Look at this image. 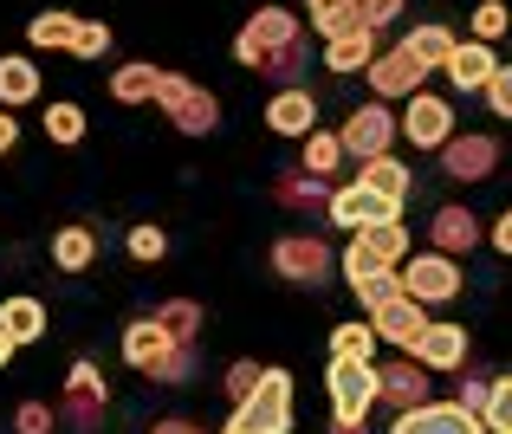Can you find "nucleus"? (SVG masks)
Wrapping results in <instances>:
<instances>
[{"label": "nucleus", "mask_w": 512, "mask_h": 434, "mask_svg": "<svg viewBox=\"0 0 512 434\" xmlns=\"http://www.w3.org/2000/svg\"><path fill=\"white\" fill-rule=\"evenodd\" d=\"M402 46H409L415 59L428 65V72H441V65L454 59V46H461V39H454V26H441V20H422V26H409V33H402Z\"/></svg>", "instance_id": "obj_27"}, {"label": "nucleus", "mask_w": 512, "mask_h": 434, "mask_svg": "<svg viewBox=\"0 0 512 434\" xmlns=\"http://www.w3.org/2000/svg\"><path fill=\"white\" fill-rule=\"evenodd\" d=\"M156 111H163L182 137H214V130H221V98H214L208 85H195L188 72H156Z\"/></svg>", "instance_id": "obj_3"}, {"label": "nucleus", "mask_w": 512, "mask_h": 434, "mask_svg": "<svg viewBox=\"0 0 512 434\" xmlns=\"http://www.w3.org/2000/svg\"><path fill=\"white\" fill-rule=\"evenodd\" d=\"M104 415H111V383L91 357L65 363V389H59V422H72L78 434H98Z\"/></svg>", "instance_id": "obj_6"}, {"label": "nucleus", "mask_w": 512, "mask_h": 434, "mask_svg": "<svg viewBox=\"0 0 512 434\" xmlns=\"http://www.w3.org/2000/svg\"><path fill=\"white\" fill-rule=\"evenodd\" d=\"M266 383V363H253V357H234L227 363V376H221V396H227V409H240V402H253V389Z\"/></svg>", "instance_id": "obj_35"}, {"label": "nucleus", "mask_w": 512, "mask_h": 434, "mask_svg": "<svg viewBox=\"0 0 512 434\" xmlns=\"http://www.w3.org/2000/svg\"><path fill=\"white\" fill-rule=\"evenodd\" d=\"M389 434H487L480 428V415H467L461 402H422V409H402L389 415Z\"/></svg>", "instance_id": "obj_18"}, {"label": "nucleus", "mask_w": 512, "mask_h": 434, "mask_svg": "<svg viewBox=\"0 0 512 434\" xmlns=\"http://www.w3.org/2000/svg\"><path fill=\"white\" fill-rule=\"evenodd\" d=\"M39 98H46V78H39L33 52H0V111H26Z\"/></svg>", "instance_id": "obj_22"}, {"label": "nucleus", "mask_w": 512, "mask_h": 434, "mask_svg": "<svg viewBox=\"0 0 512 434\" xmlns=\"http://www.w3.org/2000/svg\"><path fill=\"white\" fill-rule=\"evenodd\" d=\"M117 350H124V363L143 376V383H156V389H182V383H195V370H201V344H175L150 311L124 324Z\"/></svg>", "instance_id": "obj_1"}, {"label": "nucleus", "mask_w": 512, "mask_h": 434, "mask_svg": "<svg viewBox=\"0 0 512 434\" xmlns=\"http://www.w3.org/2000/svg\"><path fill=\"white\" fill-rule=\"evenodd\" d=\"M59 428V402H20V409H13V434H52Z\"/></svg>", "instance_id": "obj_41"}, {"label": "nucleus", "mask_w": 512, "mask_h": 434, "mask_svg": "<svg viewBox=\"0 0 512 434\" xmlns=\"http://www.w3.org/2000/svg\"><path fill=\"white\" fill-rule=\"evenodd\" d=\"M480 240H487V227H480V214L467 208V201H441V208L428 214V247L448 253V260H467Z\"/></svg>", "instance_id": "obj_14"}, {"label": "nucleus", "mask_w": 512, "mask_h": 434, "mask_svg": "<svg viewBox=\"0 0 512 434\" xmlns=\"http://www.w3.org/2000/svg\"><path fill=\"white\" fill-rule=\"evenodd\" d=\"M480 98H487V111L500 117V124H512V59L500 65V72H493V85L480 91Z\"/></svg>", "instance_id": "obj_42"}, {"label": "nucleus", "mask_w": 512, "mask_h": 434, "mask_svg": "<svg viewBox=\"0 0 512 434\" xmlns=\"http://www.w3.org/2000/svg\"><path fill=\"white\" fill-rule=\"evenodd\" d=\"M396 273H402V292H409L415 305H454L461 286H467L461 260H448V253H435V247H428V253H409Z\"/></svg>", "instance_id": "obj_9"}, {"label": "nucleus", "mask_w": 512, "mask_h": 434, "mask_svg": "<svg viewBox=\"0 0 512 434\" xmlns=\"http://www.w3.org/2000/svg\"><path fill=\"white\" fill-rule=\"evenodd\" d=\"M46 253H52V266H59V273H91V266H98V227H85V221L59 227Z\"/></svg>", "instance_id": "obj_25"}, {"label": "nucleus", "mask_w": 512, "mask_h": 434, "mask_svg": "<svg viewBox=\"0 0 512 434\" xmlns=\"http://www.w3.org/2000/svg\"><path fill=\"white\" fill-rule=\"evenodd\" d=\"M325 396H331V422H370V409L383 402V376H376V363H344V357H331Z\"/></svg>", "instance_id": "obj_7"}, {"label": "nucleus", "mask_w": 512, "mask_h": 434, "mask_svg": "<svg viewBox=\"0 0 512 434\" xmlns=\"http://www.w3.org/2000/svg\"><path fill=\"white\" fill-rule=\"evenodd\" d=\"M124 253H130L137 266H163V260H169V234H163L156 221H137V227L124 234Z\"/></svg>", "instance_id": "obj_36"}, {"label": "nucleus", "mask_w": 512, "mask_h": 434, "mask_svg": "<svg viewBox=\"0 0 512 434\" xmlns=\"http://www.w3.org/2000/svg\"><path fill=\"white\" fill-rule=\"evenodd\" d=\"M312 7H338V0H305V13H312Z\"/></svg>", "instance_id": "obj_51"}, {"label": "nucleus", "mask_w": 512, "mask_h": 434, "mask_svg": "<svg viewBox=\"0 0 512 434\" xmlns=\"http://www.w3.org/2000/svg\"><path fill=\"white\" fill-rule=\"evenodd\" d=\"M111 46H117V33L104 20H78V39H72V59H85V65H98V59H111Z\"/></svg>", "instance_id": "obj_39"}, {"label": "nucleus", "mask_w": 512, "mask_h": 434, "mask_svg": "<svg viewBox=\"0 0 512 434\" xmlns=\"http://www.w3.org/2000/svg\"><path fill=\"white\" fill-rule=\"evenodd\" d=\"M376 52H383V33L357 26V33H344V39H325V46H318V65H325L331 78H357V72H370Z\"/></svg>", "instance_id": "obj_21"}, {"label": "nucleus", "mask_w": 512, "mask_h": 434, "mask_svg": "<svg viewBox=\"0 0 512 434\" xmlns=\"http://www.w3.org/2000/svg\"><path fill=\"white\" fill-rule=\"evenodd\" d=\"M376 376H383V409H389V415L435 402V370H422L415 357H389V363H376Z\"/></svg>", "instance_id": "obj_16"}, {"label": "nucleus", "mask_w": 512, "mask_h": 434, "mask_svg": "<svg viewBox=\"0 0 512 434\" xmlns=\"http://www.w3.org/2000/svg\"><path fill=\"white\" fill-rule=\"evenodd\" d=\"M338 137H344V156L350 162H376V156H396V143H402V124H396V111L389 104H357V111L338 124Z\"/></svg>", "instance_id": "obj_8"}, {"label": "nucleus", "mask_w": 512, "mask_h": 434, "mask_svg": "<svg viewBox=\"0 0 512 434\" xmlns=\"http://www.w3.org/2000/svg\"><path fill=\"white\" fill-rule=\"evenodd\" d=\"M370 324H376V337H383L396 357H415V344H422V331L435 318H428V305H415V298L402 292V298H389L383 311H370Z\"/></svg>", "instance_id": "obj_17"}, {"label": "nucleus", "mask_w": 512, "mask_h": 434, "mask_svg": "<svg viewBox=\"0 0 512 434\" xmlns=\"http://www.w3.org/2000/svg\"><path fill=\"white\" fill-rule=\"evenodd\" d=\"M396 124H402V143L422 149V156H441V149L461 137V111H454V98H441V91H415L396 111Z\"/></svg>", "instance_id": "obj_5"}, {"label": "nucleus", "mask_w": 512, "mask_h": 434, "mask_svg": "<svg viewBox=\"0 0 512 434\" xmlns=\"http://www.w3.org/2000/svg\"><path fill=\"white\" fill-rule=\"evenodd\" d=\"M266 266H273L286 286L318 292V286H331V273H338V253H331L325 234H279L273 247H266Z\"/></svg>", "instance_id": "obj_4"}, {"label": "nucleus", "mask_w": 512, "mask_h": 434, "mask_svg": "<svg viewBox=\"0 0 512 434\" xmlns=\"http://www.w3.org/2000/svg\"><path fill=\"white\" fill-rule=\"evenodd\" d=\"M13 149H20V117L0 111V156H13Z\"/></svg>", "instance_id": "obj_47"}, {"label": "nucleus", "mask_w": 512, "mask_h": 434, "mask_svg": "<svg viewBox=\"0 0 512 434\" xmlns=\"http://www.w3.org/2000/svg\"><path fill=\"white\" fill-rule=\"evenodd\" d=\"M350 182L376 188V195H383V201H396V208H409V201H415V175H409V162H402V156L357 162V175H350Z\"/></svg>", "instance_id": "obj_24"}, {"label": "nucleus", "mask_w": 512, "mask_h": 434, "mask_svg": "<svg viewBox=\"0 0 512 434\" xmlns=\"http://www.w3.org/2000/svg\"><path fill=\"white\" fill-rule=\"evenodd\" d=\"M331 188H338V182H318V175L292 169V175H279V182H273V201H279V208H325Z\"/></svg>", "instance_id": "obj_32"}, {"label": "nucleus", "mask_w": 512, "mask_h": 434, "mask_svg": "<svg viewBox=\"0 0 512 434\" xmlns=\"http://www.w3.org/2000/svg\"><path fill=\"white\" fill-rule=\"evenodd\" d=\"M143 434H208V428H201V422H188V415H156V422L143 428Z\"/></svg>", "instance_id": "obj_46"}, {"label": "nucleus", "mask_w": 512, "mask_h": 434, "mask_svg": "<svg viewBox=\"0 0 512 434\" xmlns=\"http://www.w3.org/2000/svg\"><path fill=\"white\" fill-rule=\"evenodd\" d=\"M214 434H253V428H247V422H234V415H227V422L214 428Z\"/></svg>", "instance_id": "obj_49"}, {"label": "nucleus", "mask_w": 512, "mask_h": 434, "mask_svg": "<svg viewBox=\"0 0 512 434\" xmlns=\"http://www.w3.org/2000/svg\"><path fill=\"white\" fill-rule=\"evenodd\" d=\"M487 247L500 253V260H512V208L493 214V227H487Z\"/></svg>", "instance_id": "obj_45"}, {"label": "nucleus", "mask_w": 512, "mask_h": 434, "mask_svg": "<svg viewBox=\"0 0 512 434\" xmlns=\"http://www.w3.org/2000/svg\"><path fill=\"white\" fill-rule=\"evenodd\" d=\"M331 434H370L363 422H331Z\"/></svg>", "instance_id": "obj_50"}, {"label": "nucleus", "mask_w": 512, "mask_h": 434, "mask_svg": "<svg viewBox=\"0 0 512 434\" xmlns=\"http://www.w3.org/2000/svg\"><path fill=\"white\" fill-rule=\"evenodd\" d=\"M500 46H480V39H461V46H454V59L441 65V78H448L454 91H461V98H480V91L493 85V72H500Z\"/></svg>", "instance_id": "obj_19"}, {"label": "nucleus", "mask_w": 512, "mask_h": 434, "mask_svg": "<svg viewBox=\"0 0 512 434\" xmlns=\"http://www.w3.org/2000/svg\"><path fill=\"white\" fill-rule=\"evenodd\" d=\"M85 104H72V98H52L46 104V143H59V149H78L85 143Z\"/></svg>", "instance_id": "obj_33"}, {"label": "nucleus", "mask_w": 512, "mask_h": 434, "mask_svg": "<svg viewBox=\"0 0 512 434\" xmlns=\"http://www.w3.org/2000/svg\"><path fill=\"white\" fill-rule=\"evenodd\" d=\"M150 318L163 324L175 344H201V324H208V311H201V298H163Z\"/></svg>", "instance_id": "obj_29"}, {"label": "nucleus", "mask_w": 512, "mask_h": 434, "mask_svg": "<svg viewBox=\"0 0 512 434\" xmlns=\"http://www.w3.org/2000/svg\"><path fill=\"white\" fill-rule=\"evenodd\" d=\"M415 363H422V370H435V376L467 370V363H474V337H467V324L435 318V324L422 331V344H415Z\"/></svg>", "instance_id": "obj_15"}, {"label": "nucleus", "mask_w": 512, "mask_h": 434, "mask_svg": "<svg viewBox=\"0 0 512 434\" xmlns=\"http://www.w3.org/2000/svg\"><path fill=\"white\" fill-rule=\"evenodd\" d=\"M305 33H312V26H305L292 7L266 0V7H253V13H247V26L234 33V65H240V72H253V78H266L279 52H286V46H299Z\"/></svg>", "instance_id": "obj_2"}, {"label": "nucleus", "mask_w": 512, "mask_h": 434, "mask_svg": "<svg viewBox=\"0 0 512 434\" xmlns=\"http://www.w3.org/2000/svg\"><path fill=\"white\" fill-rule=\"evenodd\" d=\"M0 331L13 337V344H46V298H33V292H7L0 298Z\"/></svg>", "instance_id": "obj_23"}, {"label": "nucleus", "mask_w": 512, "mask_h": 434, "mask_svg": "<svg viewBox=\"0 0 512 434\" xmlns=\"http://www.w3.org/2000/svg\"><path fill=\"white\" fill-rule=\"evenodd\" d=\"M480 428L487 434H512V370H493L487 409H480Z\"/></svg>", "instance_id": "obj_37"}, {"label": "nucleus", "mask_w": 512, "mask_h": 434, "mask_svg": "<svg viewBox=\"0 0 512 434\" xmlns=\"http://www.w3.org/2000/svg\"><path fill=\"white\" fill-rule=\"evenodd\" d=\"M376 350H383V337H376L370 318L331 324V357H344V363H376Z\"/></svg>", "instance_id": "obj_28"}, {"label": "nucleus", "mask_w": 512, "mask_h": 434, "mask_svg": "<svg viewBox=\"0 0 512 434\" xmlns=\"http://www.w3.org/2000/svg\"><path fill=\"white\" fill-rule=\"evenodd\" d=\"M428 78H435V72H428V65H422V59H415V52L396 39V46H383V52L370 59L363 85L376 91V104H409L415 91H428Z\"/></svg>", "instance_id": "obj_10"}, {"label": "nucleus", "mask_w": 512, "mask_h": 434, "mask_svg": "<svg viewBox=\"0 0 512 434\" xmlns=\"http://www.w3.org/2000/svg\"><path fill=\"white\" fill-rule=\"evenodd\" d=\"M467 26H474L467 39H480V46H500V39L512 33V7H506V0H480V7H474V20H467Z\"/></svg>", "instance_id": "obj_38"}, {"label": "nucleus", "mask_w": 512, "mask_h": 434, "mask_svg": "<svg viewBox=\"0 0 512 434\" xmlns=\"http://www.w3.org/2000/svg\"><path fill=\"white\" fill-rule=\"evenodd\" d=\"M299 149H305V175H318V182H331V175L350 162V156H344V137H338V130H325V124H318Z\"/></svg>", "instance_id": "obj_31"}, {"label": "nucleus", "mask_w": 512, "mask_h": 434, "mask_svg": "<svg viewBox=\"0 0 512 434\" xmlns=\"http://www.w3.org/2000/svg\"><path fill=\"white\" fill-rule=\"evenodd\" d=\"M266 130H273V137H286V143H305L318 130V98L305 85L273 91V98H266Z\"/></svg>", "instance_id": "obj_20"}, {"label": "nucleus", "mask_w": 512, "mask_h": 434, "mask_svg": "<svg viewBox=\"0 0 512 434\" xmlns=\"http://www.w3.org/2000/svg\"><path fill=\"white\" fill-rule=\"evenodd\" d=\"M357 305H363V318H370V311H383L389 298H402V273H376V279H357Z\"/></svg>", "instance_id": "obj_40"}, {"label": "nucleus", "mask_w": 512, "mask_h": 434, "mask_svg": "<svg viewBox=\"0 0 512 434\" xmlns=\"http://www.w3.org/2000/svg\"><path fill=\"white\" fill-rule=\"evenodd\" d=\"M357 240H363V253H370V260L383 266V273H396V266L409 260V227H402V221L370 227V234H357Z\"/></svg>", "instance_id": "obj_34"}, {"label": "nucleus", "mask_w": 512, "mask_h": 434, "mask_svg": "<svg viewBox=\"0 0 512 434\" xmlns=\"http://www.w3.org/2000/svg\"><path fill=\"white\" fill-rule=\"evenodd\" d=\"M292 370L286 363H266V383L253 389V402H240L234 422H247L253 434H292Z\"/></svg>", "instance_id": "obj_12"}, {"label": "nucleus", "mask_w": 512, "mask_h": 434, "mask_svg": "<svg viewBox=\"0 0 512 434\" xmlns=\"http://www.w3.org/2000/svg\"><path fill=\"white\" fill-rule=\"evenodd\" d=\"M156 72H163V65H150V59L117 65L111 72V98L117 104H156Z\"/></svg>", "instance_id": "obj_30"}, {"label": "nucleus", "mask_w": 512, "mask_h": 434, "mask_svg": "<svg viewBox=\"0 0 512 434\" xmlns=\"http://www.w3.org/2000/svg\"><path fill=\"white\" fill-rule=\"evenodd\" d=\"M487 389H493V370H467V376H461V396H454V402H461L467 415H480V409H487Z\"/></svg>", "instance_id": "obj_44"}, {"label": "nucleus", "mask_w": 512, "mask_h": 434, "mask_svg": "<svg viewBox=\"0 0 512 434\" xmlns=\"http://www.w3.org/2000/svg\"><path fill=\"white\" fill-rule=\"evenodd\" d=\"M402 214H409V208L383 201L376 188H363V182H338L331 201H325V221L344 227V234H370V227H389V221H402Z\"/></svg>", "instance_id": "obj_11"}, {"label": "nucleus", "mask_w": 512, "mask_h": 434, "mask_svg": "<svg viewBox=\"0 0 512 434\" xmlns=\"http://www.w3.org/2000/svg\"><path fill=\"white\" fill-rule=\"evenodd\" d=\"M13 350H20V344H13V337L0 331V370H7V363H13Z\"/></svg>", "instance_id": "obj_48"}, {"label": "nucleus", "mask_w": 512, "mask_h": 434, "mask_svg": "<svg viewBox=\"0 0 512 434\" xmlns=\"http://www.w3.org/2000/svg\"><path fill=\"white\" fill-rule=\"evenodd\" d=\"M500 156H506V143L493 137V130H461V137L441 149V175L461 182V188L493 182V175H500Z\"/></svg>", "instance_id": "obj_13"}, {"label": "nucleus", "mask_w": 512, "mask_h": 434, "mask_svg": "<svg viewBox=\"0 0 512 434\" xmlns=\"http://www.w3.org/2000/svg\"><path fill=\"white\" fill-rule=\"evenodd\" d=\"M402 7H409V0H357V20L370 26V33H383V26L402 20Z\"/></svg>", "instance_id": "obj_43"}, {"label": "nucleus", "mask_w": 512, "mask_h": 434, "mask_svg": "<svg viewBox=\"0 0 512 434\" xmlns=\"http://www.w3.org/2000/svg\"><path fill=\"white\" fill-rule=\"evenodd\" d=\"M72 39H78V13L65 7H39L26 20V52H72Z\"/></svg>", "instance_id": "obj_26"}]
</instances>
